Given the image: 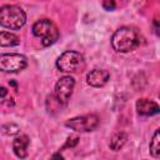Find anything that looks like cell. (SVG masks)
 Wrapping results in <instances>:
<instances>
[{
    "instance_id": "cell-6",
    "label": "cell",
    "mask_w": 160,
    "mask_h": 160,
    "mask_svg": "<svg viewBox=\"0 0 160 160\" xmlns=\"http://www.w3.org/2000/svg\"><path fill=\"white\" fill-rule=\"evenodd\" d=\"M28 60L20 54H1L0 55V71L16 72L25 69Z\"/></svg>"
},
{
    "instance_id": "cell-9",
    "label": "cell",
    "mask_w": 160,
    "mask_h": 160,
    "mask_svg": "<svg viewBox=\"0 0 160 160\" xmlns=\"http://www.w3.org/2000/svg\"><path fill=\"white\" fill-rule=\"evenodd\" d=\"M136 110H138V114L142 116H152V115L159 114L160 108L155 101L144 98L136 101Z\"/></svg>"
},
{
    "instance_id": "cell-15",
    "label": "cell",
    "mask_w": 160,
    "mask_h": 160,
    "mask_svg": "<svg viewBox=\"0 0 160 160\" xmlns=\"http://www.w3.org/2000/svg\"><path fill=\"white\" fill-rule=\"evenodd\" d=\"M102 8L108 11H112L116 8V2H115V0H104L102 1Z\"/></svg>"
},
{
    "instance_id": "cell-18",
    "label": "cell",
    "mask_w": 160,
    "mask_h": 160,
    "mask_svg": "<svg viewBox=\"0 0 160 160\" xmlns=\"http://www.w3.org/2000/svg\"><path fill=\"white\" fill-rule=\"evenodd\" d=\"M52 159H64V156L61 154H54L52 155Z\"/></svg>"
},
{
    "instance_id": "cell-16",
    "label": "cell",
    "mask_w": 160,
    "mask_h": 160,
    "mask_svg": "<svg viewBox=\"0 0 160 160\" xmlns=\"http://www.w3.org/2000/svg\"><path fill=\"white\" fill-rule=\"evenodd\" d=\"M79 142V138L78 136H70L66 141V144L64 145V148H74L76 144Z\"/></svg>"
},
{
    "instance_id": "cell-10",
    "label": "cell",
    "mask_w": 160,
    "mask_h": 160,
    "mask_svg": "<svg viewBox=\"0 0 160 160\" xmlns=\"http://www.w3.org/2000/svg\"><path fill=\"white\" fill-rule=\"evenodd\" d=\"M29 138L26 135H21L19 138H16L12 142V150L15 152V155L20 159H24L28 156V146H29Z\"/></svg>"
},
{
    "instance_id": "cell-4",
    "label": "cell",
    "mask_w": 160,
    "mask_h": 160,
    "mask_svg": "<svg viewBox=\"0 0 160 160\" xmlns=\"http://www.w3.org/2000/svg\"><path fill=\"white\" fill-rule=\"evenodd\" d=\"M84 66V58L78 51L68 50L56 60V68L64 72H74Z\"/></svg>"
},
{
    "instance_id": "cell-17",
    "label": "cell",
    "mask_w": 160,
    "mask_h": 160,
    "mask_svg": "<svg viewBox=\"0 0 160 160\" xmlns=\"http://www.w3.org/2000/svg\"><path fill=\"white\" fill-rule=\"evenodd\" d=\"M6 94H8V90H6V88L1 86V88H0V98H5V96H6Z\"/></svg>"
},
{
    "instance_id": "cell-19",
    "label": "cell",
    "mask_w": 160,
    "mask_h": 160,
    "mask_svg": "<svg viewBox=\"0 0 160 160\" xmlns=\"http://www.w3.org/2000/svg\"><path fill=\"white\" fill-rule=\"evenodd\" d=\"M10 85H11V86H16V82H15V81H10Z\"/></svg>"
},
{
    "instance_id": "cell-2",
    "label": "cell",
    "mask_w": 160,
    "mask_h": 160,
    "mask_svg": "<svg viewBox=\"0 0 160 160\" xmlns=\"http://www.w3.org/2000/svg\"><path fill=\"white\" fill-rule=\"evenodd\" d=\"M26 22L25 11L15 5H4L0 8V26L9 30H19Z\"/></svg>"
},
{
    "instance_id": "cell-8",
    "label": "cell",
    "mask_w": 160,
    "mask_h": 160,
    "mask_svg": "<svg viewBox=\"0 0 160 160\" xmlns=\"http://www.w3.org/2000/svg\"><path fill=\"white\" fill-rule=\"evenodd\" d=\"M110 74L102 69H94L86 75V82L94 88H101L109 81Z\"/></svg>"
},
{
    "instance_id": "cell-5",
    "label": "cell",
    "mask_w": 160,
    "mask_h": 160,
    "mask_svg": "<svg viewBox=\"0 0 160 160\" xmlns=\"http://www.w3.org/2000/svg\"><path fill=\"white\" fill-rule=\"evenodd\" d=\"M65 125L70 128L74 131L78 132H86V131H92L98 128L99 125V118L94 114L90 115H82V116H76L72 119H69Z\"/></svg>"
},
{
    "instance_id": "cell-11",
    "label": "cell",
    "mask_w": 160,
    "mask_h": 160,
    "mask_svg": "<svg viewBox=\"0 0 160 160\" xmlns=\"http://www.w3.org/2000/svg\"><path fill=\"white\" fill-rule=\"evenodd\" d=\"M126 140H128V135H126L124 131H118V132H115V134L111 136V139H110V144H109V145H110V149L114 150V151L120 150V149L125 145Z\"/></svg>"
},
{
    "instance_id": "cell-13",
    "label": "cell",
    "mask_w": 160,
    "mask_h": 160,
    "mask_svg": "<svg viewBox=\"0 0 160 160\" xmlns=\"http://www.w3.org/2000/svg\"><path fill=\"white\" fill-rule=\"evenodd\" d=\"M150 154L154 156V158H160V131L159 129L155 131L151 141H150Z\"/></svg>"
},
{
    "instance_id": "cell-7",
    "label": "cell",
    "mask_w": 160,
    "mask_h": 160,
    "mask_svg": "<svg viewBox=\"0 0 160 160\" xmlns=\"http://www.w3.org/2000/svg\"><path fill=\"white\" fill-rule=\"evenodd\" d=\"M75 86V80L71 76H62L58 80V82L55 84V90H54V98L58 100L59 104L66 105L72 90Z\"/></svg>"
},
{
    "instance_id": "cell-14",
    "label": "cell",
    "mask_w": 160,
    "mask_h": 160,
    "mask_svg": "<svg viewBox=\"0 0 160 160\" xmlns=\"http://www.w3.org/2000/svg\"><path fill=\"white\" fill-rule=\"evenodd\" d=\"M0 131H1L2 134H5V135H16V134L20 131V128H19L16 124L10 122V124L2 125V126L0 128Z\"/></svg>"
},
{
    "instance_id": "cell-3",
    "label": "cell",
    "mask_w": 160,
    "mask_h": 160,
    "mask_svg": "<svg viewBox=\"0 0 160 160\" xmlns=\"http://www.w3.org/2000/svg\"><path fill=\"white\" fill-rule=\"evenodd\" d=\"M32 34L36 38H41L42 46H50L59 39V29L58 26L49 19L38 20L32 25Z\"/></svg>"
},
{
    "instance_id": "cell-12",
    "label": "cell",
    "mask_w": 160,
    "mask_h": 160,
    "mask_svg": "<svg viewBox=\"0 0 160 160\" xmlns=\"http://www.w3.org/2000/svg\"><path fill=\"white\" fill-rule=\"evenodd\" d=\"M20 44V39L9 31H1L0 32V46L9 48V46H16Z\"/></svg>"
},
{
    "instance_id": "cell-1",
    "label": "cell",
    "mask_w": 160,
    "mask_h": 160,
    "mask_svg": "<svg viewBox=\"0 0 160 160\" xmlns=\"http://www.w3.org/2000/svg\"><path fill=\"white\" fill-rule=\"evenodd\" d=\"M141 42V36L139 31L130 26H122L119 28L112 38H111V45L114 50L118 52H129L139 48Z\"/></svg>"
}]
</instances>
